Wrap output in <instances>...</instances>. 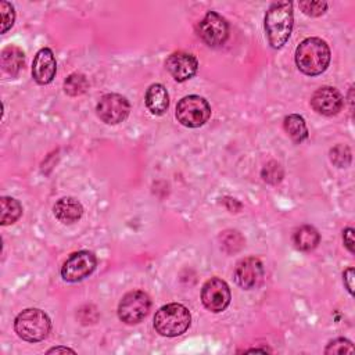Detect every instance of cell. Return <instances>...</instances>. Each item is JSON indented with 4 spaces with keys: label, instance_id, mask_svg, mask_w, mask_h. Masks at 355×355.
Returning a JSON list of instances; mask_svg holds the SVG:
<instances>
[{
    "label": "cell",
    "instance_id": "31",
    "mask_svg": "<svg viewBox=\"0 0 355 355\" xmlns=\"http://www.w3.org/2000/svg\"><path fill=\"white\" fill-rule=\"evenodd\" d=\"M266 351H269V349H266V348H254V349H248L245 352H266Z\"/></svg>",
    "mask_w": 355,
    "mask_h": 355
},
{
    "label": "cell",
    "instance_id": "5",
    "mask_svg": "<svg viewBox=\"0 0 355 355\" xmlns=\"http://www.w3.org/2000/svg\"><path fill=\"white\" fill-rule=\"evenodd\" d=\"M211 116L208 101L197 94L184 96L176 105V119L187 128H200Z\"/></svg>",
    "mask_w": 355,
    "mask_h": 355
},
{
    "label": "cell",
    "instance_id": "10",
    "mask_svg": "<svg viewBox=\"0 0 355 355\" xmlns=\"http://www.w3.org/2000/svg\"><path fill=\"white\" fill-rule=\"evenodd\" d=\"M230 288L227 283L219 277H211L201 288V301L211 312H222L230 304Z\"/></svg>",
    "mask_w": 355,
    "mask_h": 355
},
{
    "label": "cell",
    "instance_id": "7",
    "mask_svg": "<svg viewBox=\"0 0 355 355\" xmlns=\"http://www.w3.org/2000/svg\"><path fill=\"white\" fill-rule=\"evenodd\" d=\"M97 266L96 255L92 251H76L68 257L61 268V276L65 282L76 283L89 277Z\"/></svg>",
    "mask_w": 355,
    "mask_h": 355
},
{
    "label": "cell",
    "instance_id": "16",
    "mask_svg": "<svg viewBox=\"0 0 355 355\" xmlns=\"http://www.w3.org/2000/svg\"><path fill=\"white\" fill-rule=\"evenodd\" d=\"M146 107L154 115H162L169 107V96L166 87L161 83H153L146 92Z\"/></svg>",
    "mask_w": 355,
    "mask_h": 355
},
{
    "label": "cell",
    "instance_id": "19",
    "mask_svg": "<svg viewBox=\"0 0 355 355\" xmlns=\"http://www.w3.org/2000/svg\"><path fill=\"white\" fill-rule=\"evenodd\" d=\"M283 126H284V130L287 132V135L295 143H301L308 137V128H306L305 119L298 114L287 115L283 121Z\"/></svg>",
    "mask_w": 355,
    "mask_h": 355
},
{
    "label": "cell",
    "instance_id": "3",
    "mask_svg": "<svg viewBox=\"0 0 355 355\" xmlns=\"http://www.w3.org/2000/svg\"><path fill=\"white\" fill-rule=\"evenodd\" d=\"M191 323L190 311L178 302L161 306L154 316V327L164 337H178L183 334Z\"/></svg>",
    "mask_w": 355,
    "mask_h": 355
},
{
    "label": "cell",
    "instance_id": "24",
    "mask_svg": "<svg viewBox=\"0 0 355 355\" xmlns=\"http://www.w3.org/2000/svg\"><path fill=\"white\" fill-rule=\"evenodd\" d=\"M330 161L338 168L348 166L351 162V150L344 144L336 146L330 150Z\"/></svg>",
    "mask_w": 355,
    "mask_h": 355
},
{
    "label": "cell",
    "instance_id": "6",
    "mask_svg": "<svg viewBox=\"0 0 355 355\" xmlns=\"http://www.w3.org/2000/svg\"><path fill=\"white\" fill-rule=\"evenodd\" d=\"M150 306V297L141 290H133L122 297L118 305V316L126 324H136L147 316Z\"/></svg>",
    "mask_w": 355,
    "mask_h": 355
},
{
    "label": "cell",
    "instance_id": "14",
    "mask_svg": "<svg viewBox=\"0 0 355 355\" xmlns=\"http://www.w3.org/2000/svg\"><path fill=\"white\" fill-rule=\"evenodd\" d=\"M57 72V62L54 53L49 47L40 49L32 62V76L36 83L47 85L50 83Z\"/></svg>",
    "mask_w": 355,
    "mask_h": 355
},
{
    "label": "cell",
    "instance_id": "11",
    "mask_svg": "<svg viewBox=\"0 0 355 355\" xmlns=\"http://www.w3.org/2000/svg\"><path fill=\"white\" fill-rule=\"evenodd\" d=\"M265 276L262 262L255 257L241 259L234 270L236 283L244 290H252L262 284Z\"/></svg>",
    "mask_w": 355,
    "mask_h": 355
},
{
    "label": "cell",
    "instance_id": "4",
    "mask_svg": "<svg viewBox=\"0 0 355 355\" xmlns=\"http://www.w3.org/2000/svg\"><path fill=\"white\" fill-rule=\"evenodd\" d=\"M51 329L50 318L37 308H28L19 312L14 320V330L19 338L28 343L44 340Z\"/></svg>",
    "mask_w": 355,
    "mask_h": 355
},
{
    "label": "cell",
    "instance_id": "29",
    "mask_svg": "<svg viewBox=\"0 0 355 355\" xmlns=\"http://www.w3.org/2000/svg\"><path fill=\"white\" fill-rule=\"evenodd\" d=\"M343 240L345 247L348 248L349 252H354V229L352 227H347L343 232Z\"/></svg>",
    "mask_w": 355,
    "mask_h": 355
},
{
    "label": "cell",
    "instance_id": "8",
    "mask_svg": "<svg viewBox=\"0 0 355 355\" xmlns=\"http://www.w3.org/2000/svg\"><path fill=\"white\" fill-rule=\"evenodd\" d=\"M200 39L209 47L222 46L229 36L227 21L215 11H208L197 26Z\"/></svg>",
    "mask_w": 355,
    "mask_h": 355
},
{
    "label": "cell",
    "instance_id": "25",
    "mask_svg": "<svg viewBox=\"0 0 355 355\" xmlns=\"http://www.w3.org/2000/svg\"><path fill=\"white\" fill-rule=\"evenodd\" d=\"M0 18H1V33H6L14 25V19H15V11L11 3L0 1Z\"/></svg>",
    "mask_w": 355,
    "mask_h": 355
},
{
    "label": "cell",
    "instance_id": "2",
    "mask_svg": "<svg viewBox=\"0 0 355 355\" xmlns=\"http://www.w3.org/2000/svg\"><path fill=\"white\" fill-rule=\"evenodd\" d=\"M294 24L293 3L276 1L265 14V31L273 49H280L288 40Z\"/></svg>",
    "mask_w": 355,
    "mask_h": 355
},
{
    "label": "cell",
    "instance_id": "13",
    "mask_svg": "<svg viewBox=\"0 0 355 355\" xmlns=\"http://www.w3.org/2000/svg\"><path fill=\"white\" fill-rule=\"evenodd\" d=\"M344 100L341 93L331 86H323L318 89L312 98H311V105L312 108L322 115L331 116L338 114V111L343 108Z\"/></svg>",
    "mask_w": 355,
    "mask_h": 355
},
{
    "label": "cell",
    "instance_id": "18",
    "mask_svg": "<svg viewBox=\"0 0 355 355\" xmlns=\"http://www.w3.org/2000/svg\"><path fill=\"white\" fill-rule=\"evenodd\" d=\"M320 236L313 226L304 225L298 227L293 234V243L300 251H311L319 244Z\"/></svg>",
    "mask_w": 355,
    "mask_h": 355
},
{
    "label": "cell",
    "instance_id": "21",
    "mask_svg": "<svg viewBox=\"0 0 355 355\" xmlns=\"http://www.w3.org/2000/svg\"><path fill=\"white\" fill-rule=\"evenodd\" d=\"M89 87V82L86 79L85 75L82 73H71L65 80H64V90L68 96H80L86 92V89Z\"/></svg>",
    "mask_w": 355,
    "mask_h": 355
},
{
    "label": "cell",
    "instance_id": "17",
    "mask_svg": "<svg viewBox=\"0 0 355 355\" xmlns=\"http://www.w3.org/2000/svg\"><path fill=\"white\" fill-rule=\"evenodd\" d=\"M1 68L11 76H17L25 64V54L17 46H7L0 54Z\"/></svg>",
    "mask_w": 355,
    "mask_h": 355
},
{
    "label": "cell",
    "instance_id": "20",
    "mask_svg": "<svg viewBox=\"0 0 355 355\" xmlns=\"http://www.w3.org/2000/svg\"><path fill=\"white\" fill-rule=\"evenodd\" d=\"M0 205H1V218L0 223L3 226L11 225L18 220V218L22 215V205L19 204L18 200L12 197H1L0 198Z\"/></svg>",
    "mask_w": 355,
    "mask_h": 355
},
{
    "label": "cell",
    "instance_id": "12",
    "mask_svg": "<svg viewBox=\"0 0 355 355\" xmlns=\"http://www.w3.org/2000/svg\"><path fill=\"white\" fill-rule=\"evenodd\" d=\"M165 67L175 80L184 82L196 75L198 69V61L190 53L175 51L166 58Z\"/></svg>",
    "mask_w": 355,
    "mask_h": 355
},
{
    "label": "cell",
    "instance_id": "15",
    "mask_svg": "<svg viewBox=\"0 0 355 355\" xmlns=\"http://www.w3.org/2000/svg\"><path fill=\"white\" fill-rule=\"evenodd\" d=\"M54 215L55 218L65 225L73 223L79 220L83 215L82 204L73 197H62L54 204Z\"/></svg>",
    "mask_w": 355,
    "mask_h": 355
},
{
    "label": "cell",
    "instance_id": "27",
    "mask_svg": "<svg viewBox=\"0 0 355 355\" xmlns=\"http://www.w3.org/2000/svg\"><path fill=\"white\" fill-rule=\"evenodd\" d=\"M300 8L302 10L304 14L309 17H319L326 12L327 10V3L326 1H300L298 3Z\"/></svg>",
    "mask_w": 355,
    "mask_h": 355
},
{
    "label": "cell",
    "instance_id": "22",
    "mask_svg": "<svg viewBox=\"0 0 355 355\" xmlns=\"http://www.w3.org/2000/svg\"><path fill=\"white\" fill-rule=\"evenodd\" d=\"M220 241H222V247L227 251V252H234L239 251L241 248V245L244 244L243 237L240 236L239 232L236 230H226L220 234Z\"/></svg>",
    "mask_w": 355,
    "mask_h": 355
},
{
    "label": "cell",
    "instance_id": "28",
    "mask_svg": "<svg viewBox=\"0 0 355 355\" xmlns=\"http://www.w3.org/2000/svg\"><path fill=\"white\" fill-rule=\"evenodd\" d=\"M343 279H344V284H345V288L348 290V293L354 294V268H348L343 273Z\"/></svg>",
    "mask_w": 355,
    "mask_h": 355
},
{
    "label": "cell",
    "instance_id": "9",
    "mask_svg": "<svg viewBox=\"0 0 355 355\" xmlns=\"http://www.w3.org/2000/svg\"><path fill=\"white\" fill-rule=\"evenodd\" d=\"M96 111L103 122L108 125H116L128 118L130 104L126 97L118 93H108L100 98Z\"/></svg>",
    "mask_w": 355,
    "mask_h": 355
},
{
    "label": "cell",
    "instance_id": "23",
    "mask_svg": "<svg viewBox=\"0 0 355 355\" xmlns=\"http://www.w3.org/2000/svg\"><path fill=\"white\" fill-rule=\"evenodd\" d=\"M261 175H262V179H263L265 182H268V183H270V184H277V183L282 182L284 173H283V168L280 166L279 162L270 161V162H268V164L263 166Z\"/></svg>",
    "mask_w": 355,
    "mask_h": 355
},
{
    "label": "cell",
    "instance_id": "26",
    "mask_svg": "<svg viewBox=\"0 0 355 355\" xmlns=\"http://www.w3.org/2000/svg\"><path fill=\"white\" fill-rule=\"evenodd\" d=\"M324 354H354V345L347 338H336L327 344Z\"/></svg>",
    "mask_w": 355,
    "mask_h": 355
},
{
    "label": "cell",
    "instance_id": "1",
    "mask_svg": "<svg viewBox=\"0 0 355 355\" xmlns=\"http://www.w3.org/2000/svg\"><path fill=\"white\" fill-rule=\"evenodd\" d=\"M330 62V49L320 37L304 39L295 50V64L298 69L308 75L316 76L324 72Z\"/></svg>",
    "mask_w": 355,
    "mask_h": 355
},
{
    "label": "cell",
    "instance_id": "30",
    "mask_svg": "<svg viewBox=\"0 0 355 355\" xmlns=\"http://www.w3.org/2000/svg\"><path fill=\"white\" fill-rule=\"evenodd\" d=\"M60 352H71V354H75L73 349L67 348V347H55V348H51V349L47 351V354H60Z\"/></svg>",
    "mask_w": 355,
    "mask_h": 355
}]
</instances>
